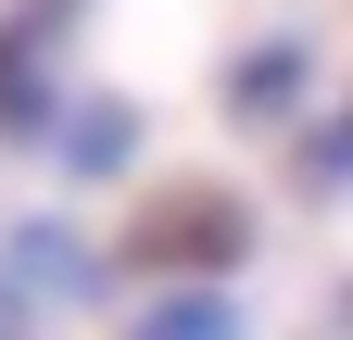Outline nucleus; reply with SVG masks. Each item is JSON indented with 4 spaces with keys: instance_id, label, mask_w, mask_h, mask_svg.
<instances>
[{
    "instance_id": "nucleus-5",
    "label": "nucleus",
    "mask_w": 353,
    "mask_h": 340,
    "mask_svg": "<svg viewBox=\"0 0 353 340\" xmlns=\"http://www.w3.org/2000/svg\"><path fill=\"white\" fill-rule=\"evenodd\" d=\"M63 164H76V177L126 164V101H76V126H63Z\"/></svg>"
},
{
    "instance_id": "nucleus-2",
    "label": "nucleus",
    "mask_w": 353,
    "mask_h": 340,
    "mask_svg": "<svg viewBox=\"0 0 353 340\" xmlns=\"http://www.w3.org/2000/svg\"><path fill=\"white\" fill-rule=\"evenodd\" d=\"M63 38H76V0H13V25H0V139H38L51 126Z\"/></svg>"
},
{
    "instance_id": "nucleus-3",
    "label": "nucleus",
    "mask_w": 353,
    "mask_h": 340,
    "mask_svg": "<svg viewBox=\"0 0 353 340\" xmlns=\"http://www.w3.org/2000/svg\"><path fill=\"white\" fill-rule=\"evenodd\" d=\"M290 89H303V51H290V38H265V51L228 76V101H240V126H278L290 114Z\"/></svg>"
},
{
    "instance_id": "nucleus-6",
    "label": "nucleus",
    "mask_w": 353,
    "mask_h": 340,
    "mask_svg": "<svg viewBox=\"0 0 353 340\" xmlns=\"http://www.w3.org/2000/svg\"><path fill=\"white\" fill-rule=\"evenodd\" d=\"M0 340H13V315H0Z\"/></svg>"
},
{
    "instance_id": "nucleus-1",
    "label": "nucleus",
    "mask_w": 353,
    "mask_h": 340,
    "mask_svg": "<svg viewBox=\"0 0 353 340\" xmlns=\"http://www.w3.org/2000/svg\"><path fill=\"white\" fill-rule=\"evenodd\" d=\"M252 252V202L240 189H214V177H176L139 202V227H126V265H152V277H228Z\"/></svg>"
},
{
    "instance_id": "nucleus-4",
    "label": "nucleus",
    "mask_w": 353,
    "mask_h": 340,
    "mask_svg": "<svg viewBox=\"0 0 353 340\" xmlns=\"http://www.w3.org/2000/svg\"><path fill=\"white\" fill-rule=\"evenodd\" d=\"M126 340H240V315H228V290H176V303H152Z\"/></svg>"
}]
</instances>
